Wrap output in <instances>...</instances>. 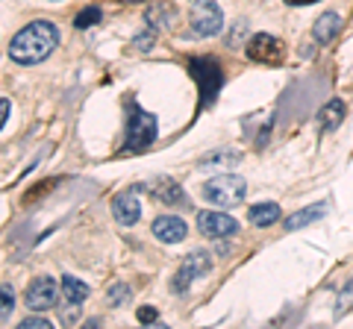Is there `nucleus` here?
Listing matches in <instances>:
<instances>
[{"label": "nucleus", "mask_w": 353, "mask_h": 329, "mask_svg": "<svg viewBox=\"0 0 353 329\" xmlns=\"http://www.w3.org/2000/svg\"><path fill=\"white\" fill-rule=\"evenodd\" d=\"M136 317H139V323H153L159 315H157V309H150V306H141Z\"/></svg>", "instance_id": "393cba45"}, {"label": "nucleus", "mask_w": 353, "mask_h": 329, "mask_svg": "<svg viewBox=\"0 0 353 329\" xmlns=\"http://www.w3.org/2000/svg\"><path fill=\"white\" fill-rule=\"evenodd\" d=\"M101 18H103L101 9H97V6H88V9H83V12H77L74 27H77V30H88V27H94Z\"/></svg>", "instance_id": "aec40b11"}, {"label": "nucleus", "mask_w": 353, "mask_h": 329, "mask_svg": "<svg viewBox=\"0 0 353 329\" xmlns=\"http://www.w3.org/2000/svg\"><path fill=\"white\" fill-rule=\"evenodd\" d=\"M239 162H241L239 150H218V153H209V156L201 159L203 168H209V164H239Z\"/></svg>", "instance_id": "6ab92c4d"}, {"label": "nucleus", "mask_w": 353, "mask_h": 329, "mask_svg": "<svg viewBox=\"0 0 353 329\" xmlns=\"http://www.w3.org/2000/svg\"><path fill=\"white\" fill-rule=\"evenodd\" d=\"M130 297H132V291H130V285H127V282H115L112 288L106 291L109 306H124V303H130Z\"/></svg>", "instance_id": "412c9836"}, {"label": "nucleus", "mask_w": 353, "mask_h": 329, "mask_svg": "<svg viewBox=\"0 0 353 329\" xmlns=\"http://www.w3.org/2000/svg\"><path fill=\"white\" fill-rule=\"evenodd\" d=\"M112 215H115V221H118L121 226L139 224V217H141L139 194H136V191H121V194H115V200H112Z\"/></svg>", "instance_id": "9d476101"}, {"label": "nucleus", "mask_w": 353, "mask_h": 329, "mask_svg": "<svg viewBox=\"0 0 353 329\" xmlns=\"http://www.w3.org/2000/svg\"><path fill=\"white\" fill-rule=\"evenodd\" d=\"M203 197L215 206H224V209L239 206L248 197V180L236 177V173H221V177H212L209 182H203Z\"/></svg>", "instance_id": "f03ea898"}, {"label": "nucleus", "mask_w": 353, "mask_h": 329, "mask_svg": "<svg viewBox=\"0 0 353 329\" xmlns=\"http://www.w3.org/2000/svg\"><path fill=\"white\" fill-rule=\"evenodd\" d=\"M245 50H248V59L259 62V65H280L285 56L283 41L268 36V32H256V36L245 45Z\"/></svg>", "instance_id": "423d86ee"}, {"label": "nucleus", "mask_w": 353, "mask_h": 329, "mask_svg": "<svg viewBox=\"0 0 353 329\" xmlns=\"http://www.w3.org/2000/svg\"><path fill=\"white\" fill-rule=\"evenodd\" d=\"M9 112H12V106H9V100H3V97H0V129L6 127V118H9Z\"/></svg>", "instance_id": "a878e982"}, {"label": "nucleus", "mask_w": 353, "mask_h": 329, "mask_svg": "<svg viewBox=\"0 0 353 329\" xmlns=\"http://www.w3.org/2000/svg\"><path fill=\"white\" fill-rule=\"evenodd\" d=\"M209 270H212V256H209L206 250H192V253L180 262V268H176L171 288H174L176 294H185V291L192 288V282H197L201 277H206Z\"/></svg>", "instance_id": "7ed1b4c3"}, {"label": "nucleus", "mask_w": 353, "mask_h": 329, "mask_svg": "<svg viewBox=\"0 0 353 329\" xmlns=\"http://www.w3.org/2000/svg\"><path fill=\"white\" fill-rule=\"evenodd\" d=\"M62 297L65 303H71V306H80L85 297H88V285L83 279H77V277H62Z\"/></svg>", "instance_id": "f3484780"}, {"label": "nucleus", "mask_w": 353, "mask_h": 329, "mask_svg": "<svg viewBox=\"0 0 353 329\" xmlns=\"http://www.w3.org/2000/svg\"><path fill=\"white\" fill-rule=\"evenodd\" d=\"M153 235H157L162 244H176V241H183L189 235V229H185V221L176 215H162L153 221Z\"/></svg>", "instance_id": "9b49d317"}, {"label": "nucleus", "mask_w": 353, "mask_h": 329, "mask_svg": "<svg viewBox=\"0 0 353 329\" xmlns=\"http://www.w3.org/2000/svg\"><path fill=\"white\" fill-rule=\"evenodd\" d=\"M197 229L206 238H230L239 233V224L236 217H230L224 212H201L197 215Z\"/></svg>", "instance_id": "1a4fd4ad"}, {"label": "nucleus", "mask_w": 353, "mask_h": 329, "mask_svg": "<svg viewBox=\"0 0 353 329\" xmlns=\"http://www.w3.org/2000/svg\"><path fill=\"white\" fill-rule=\"evenodd\" d=\"M153 45H157V30H145V32H139L136 39H132V47L136 50H141V53H148V50H153Z\"/></svg>", "instance_id": "5701e85b"}, {"label": "nucleus", "mask_w": 353, "mask_h": 329, "mask_svg": "<svg viewBox=\"0 0 353 329\" xmlns=\"http://www.w3.org/2000/svg\"><path fill=\"white\" fill-rule=\"evenodd\" d=\"M324 206H306V209H301V212H294L292 217H285L283 221V226L289 229V233H294V229H303V226H309V224H315L318 217H324Z\"/></svg>", "instance_id": "dca6fc26"}, {"label": "nucleus", "mask_w": 353, "mask_h": 329, "mask_svg": "<svg viewBox=\"0 0 353 329\" xmlns=\"http://www.w3.org/2000/svg\"><path fill=\"white\" fill-rule=\"evenodd\" d=\"M192 74L197 76V83H201L203 103H212L215 94L221 92V83H224V76H221V68L215 65V59H192Z\"/></svg>", "instance_id": "6e6552de"}, {"label": "nucleus", "mask_w": 353, "mask_h": 329, "mask_svg": "<svg viewBox=\"0 0 353 329\" xmlns=\"http://www.w3.org/2000/svg\"><path fill=\"white\" fill-rule=\"evenodd\" d=\"M18 329H50V321L48 317H39V315H30L18 323Z\"/></svg>", "instance_id": "b1692460"}, {"label": "nucleus", "mask_w": 353, "mask_h": 329, "mask_svg": "<svg viewBox=\"0 0 353 329\" xmlns=\"http://www.w3.org/2000/svg\"><path fill=\"white\" fill-rule=\"evenodd\" d=\"M59 291H62V288L57 285V279H50V277H39V279H32V282L27 285L24 303L30 306L32 312H48V309H53V306H57Z\"/></svg>", "instance_id": "0eeeda50"}, {"label": "nucleus", "mask_w": 353, "mask_h": 329, "mask_svg": "<svg viewBox=\"0 0 353 329\" xmlns=\"http://www.w3.org/2000/svg\"><path fill=\"white\" fill-rule=\"evenodd\" d=\"M121 3H141V0H121Z\"/></svg>", "instance_id": "cd10ccee"}, {"label": "nucleus", "mask_w": 353, "mask_h": 329, "mask_svg": "<svg viewBox=\"0 0 353 329\" xmlns=\"http://www.w3.org/2000/svg\"><path fill=\"white\" fill-rule=\"evenodd\" d=\"M153 197H159L162 203H168V206H176V203H185V194H183V189L176 182H171V180H159L157 185H153Z\"/></svg>", "instance_id": "a211bd4d"}, {"label": "nucleus", "mask_w": 353, "mask_h": 329, "mask_svg": "<svg viewBox=\"0 0 353 329\" xmlns=\"http://www.w3.org/2000/svg\"><path fill=\"white\" fill-rule=\"evenodd\" d=\"M339 30H341V18L336 12H324L321 18L315 21V27H312V36L318 45H330L336 36H339Z\"/></svg>", "instance_id": "f8f14e48"}, {"label": "nucleus", "mask_w": 353, "mask_h": 329, "mask_svg": "<svg viewBox=\"0 0 353 329\" xmlns=\"http://www.w3.org/2000/svg\"><path fill=\"white\" fill-rule=\"evenodd\" d=\"M12 306H15V291L9 285H0V321H6L12 315Z\"/></svg>", "instance_id": "4be33fe9"}, {"label": "nucleus", "mask_w": 353, "mask_h": 329, "mask_svg": "<svg viewBox=\"0 0 353 329\" xmlns=\"http://www.w3.org/2000/svg\"><path fill=\"white\" fill-rule=\"evenodd\" d=\"M145 21H148V27H153V30H171L174 21H176V12H174L171 3H153L145 12Z\"/></svg>", "instance_id": "ddd939ff"}, {"label": "nucleus", "mask_w": 353, "mask_h": 329, "mask_svg": "<svg viewBox=\"0 0 353 329\" xmlns=\"http://www.w3.org/2000/svg\"><path fill=\"white\" fill-rule=\"evenodd\" d=\"M59 45V30L50 21H32L18 32L9 45V59L18 65H36L44 62Z\"/></svg>", "instance_id": "f257e3e1"}, {"label": "nucleus", "mask_w": 353, "mask_h": 329, "mask_svg": "<svg viewBox=\"0 0 353 329\" xmlns=\"http://www.w3.org/2000/svg\"><path fill=\"white\" fill-rule=\"evenodd\" d=\"M189 27L194 36H203V39L215 36L224 27V12H221V6L212 3V0H197L189 9Z\"/></svg>", "instance_id": "20e7f679"}, {"label": "nucleus", "mask_w": 353, "mask_h": 329, "mask_svg": "<svg viewBox=\"0 0 353 329\" xmlns=\"http://www.w3.org/2000/svg\"><path fill=\"white\" fill-rule=\"evenodd\" d=\"M157 138V118L145 109L132 106L130 109V124H127V147L130 150H145Z\"/></svg>", "instance_id": "39448f33"}, {"label": "nucleus", "mask_w": 353, "mask_h": 329, "mask_svg": "<svg viewBox=\"0 0 353 329\" xmlns=\"http://www.w3.org/2000/svg\"><path fill=\"white\" fill-rule=\"evenodd\" d=\"M285 3H292V6H309V3H318V0H285Z\"/></svg>", "instance_id": "bb28decb"}, {"label": "nucleus", "mask_w": 353, "mask_h": 329, "mask_svg": "<svg viewBox=\"0 0 353 329\" xmlns=\"http://www.w3.org/2000/svg\"><path fill=\"white\" fill-rule=\"evenodd\" d=\"M248 221L253 226H271L280 221V206L277 203H256L248 209Z\"/></svg>", "instance_id": "4468645a"}, {"label": "nucleus", "mask_w": 353, "mask_h": 329, "mask_svg": "<svg viewBox=\"0 0 353 329\" xmlns=\"http://www.w3.org/2000/svg\"><path fill=\"white\" fill-rule=\"evenodd\" d=\"M341 120H345V103L341 100H330L321 112H318V127H321L324 133H333Z\"/></svg>", "instance_id": "2eb2a0df"}]
</instances>
